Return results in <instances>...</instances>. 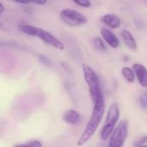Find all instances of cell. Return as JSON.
<instances>
[{
  "mask_svg": "<svg viewBox=\"0 0 147 147\" xmlns=\"http://www.w3.org/2000/svg\"><path fill=\"white\" fill-rule=\"evenodd\" d=\"M93 109L90 120L88 121L83 133L81 134L78 140V146H83L88 141L91 140V138L95 135L96 130L98 129L100 124L102 121L105 109H106V102L103 94L98 98V100L93 103Z\"/></svg>",
  "mask_w": 147,
  "mask_h": 147,
  "instance_id": "1",
  "label": "cell"
},
{
  "mask_svg": "<svg viewBox=\"0 0 147 147\" xmlns=\"http://www.w3.org/2000/svg\"><path fill=\"white\" fill-rule=\"evenodd\" d=\"M82 71L84 78V81L88 86L90 96L93 103H95L98 98L102 95L101 89V83L96 71L90 65L86 64L82 65Z\"/></svg>",
  "mask_w": 147,
  "mask_h": 147,
  "instance_id": "2",
  "label": "cell"
},
{
  "mask_svg": "<svg viewBox=\"0 0 147 147\" xmlns=\"http://www.w3.org/2000/svg\"><path fill=\"white\" fill-rule=\"evenodd\" d=\"M120 116L121 111L119 105L115 102L112 103L108 110L103 127L100 133V138L102 140L105 141L109 139L112 133L114 132V130L119 123L118 121L120 120Z\"/></svg>",
  "mask_w": 147,
  "mask_h": 147,
  "instance_id": "3",
  "label": "cell"
},
{
  "mask_svg": "<svg viewBox=\"0 0 147 147\" xmlns=\"http://www.w3.org/2000/svg\"><path fill=\"white\" fill-rule=\"evenodd\" d=\"M59 18L67 26L76 28L85 25L88 18L81 12L73 9H64L59 12Z\"/></svg>",
  "mask_w": 147,
  "mask_h": 147,
  "instance_id": "4",
  "label": "cell"
},
{
  "mask_svg": "<svg viewBox=\"0 0 147 147\" xmlns=\"http://www.w3.org/2000/svg\"><path fill=\"white\" fill-rule=\"evenodd\" d=\"M128 135V121H119L115 129L109 139L108 147H122Z\"/></svg>",
  "mask_w": 147,
  "mask_h": 147,
  "instance_id": "5",
  "label": "cell"
},
{
  "mask_svg": "<svg viewBox=\"0 0 147 147\" xmlns=\"http://www.w3.org/2000/svg\"><path fill=\"white\" fill-rule=\"evenodd\" d=\"M36 37L39 38L42 42H44L47 46L54 47L58 50H64L65 49L64 43L59 38H57L52 33H50V32H48L43 28H39Z\"/></svg>",
  "mask_w": 147,
  "mask_h": 147,
  "instance_id": "6",
  "label": "cell"
},
{
  "mask_svg": "<svg viewBox=\"0 0 147 147\" xmlns=\"http://www.w3.org/2000/svg\"><path fill=\"white\" fill-rule=\"evenodd\" d=\"M100 34H101V36L103 39V40L106 42V44L108 46H109L111 48L116 49L120 47L121 42H120L119 38L116 36V34L115 33H113L110 30V28L102 27L100 29Z\"/></svg>",
  "mask_w": 147,
  "mask_h": 147,
  "instance_id": "7",
  "label": "cell"
},
{
  "mask_svg": "<svg viewBox=\"0 0 147 147\" xmlns=\"http://www.w3.org/2000/svg\"><path fill=\"white\" fill-rule=\"evenodd\" d=\"M133 69L136 75V79L142 88H147V68L142 64L134 63Z\"/></svg>",
  "mask_w": 147,
  "mask_h": 147,
  "instance_id": "8",
  "label": "cell"
},
{
  "mask_svg": "<svg viewBox=\"0 0 147 147\" xmlns=\"http://www.w3.org/2000/svg\"><path fill=\"white\" fill-rule=\"evenodd\" d=\"M101 22L111 29H117L121 26V19L115 14L108 13L101 17Z\"/></svg>",
  "mask_w": 147,
  "mask_h": 147,
  "instance_id": "9",
  "label": "cell"
},
{
  "mask_svg": "<svg viewBox=\"0 0 147 147\" xmlns=\"http://www.w3.org/2000/svg\"><path fill=\"white\" fill-rule=\"evenodd\" d=\"M121 36L122 40L124 41L125 45L127 46V48H129L132 51H136L138 48V44L137 41L134 38V36L133 35V34L127 30V29H123L121 32Z\"/></svg>",
  "mask_w": 147,
  "mask_h": 147,
  "instance_id": "10",
  "label": "cell"
},
{
  "mask_svg": "<svg viewBox=\"0 0 147 147\" xmlns=\"http://www.w3.org/2000/svg\"><path fill=\"white\" fill-rule=\"evenodd\" d=\"M63 120L67 124L77 125L81 121L82 116L78 111L74 109H70L65 112V114L63 115Z\"/></svg>",
  "mask_w": 147,
  "mask_h": 147,
  "instance_id": "11",
  "label": "cell"
},
{
  "mask_svg": "<svg viewBox=\"0 0 147 147\" xmlns=\"http://www.w3.org/2000/svg\"><path fill=\"white\" fill-rule=\"evenodd\" d=\"M19 30L21 32H22L23 34H27V35L36 37L39 28L35 27V26H33V25H30V24L23 23V24H21L19 26Z\"/></svg>",
  "mask_w": 147,
  "mask_h": 147,
  "instance_id": "12",
  "label": "cell"
},
{
  "mask_svg": "<svg viewBox=\"0 0 147 147\" xmlns=\"http://www.w3.org/2000/svg\"><path fill=\"white\" fill-rule=\"evenodd\" d=\"M121 75L124 79L128 83H134L136 79V75L133 67L131 68L129 66H124L121 69Z\"/></svg>",
  "mask_w": 147,
  "mask_h": 147,
  "instance_id": "13",
  "label": "cell"
},
{
  "mask_svg": "<svg viewBox=\"0 0 147 147\" xmlns=\"http://www.w3.org/2000/svg\"><path fill=\"white\" fill-rule=\"evenodd\" d=\"M92 46L95 47V49H96L97 51H100V52H105L107 51L108 47L106 46V42L103 40L102 38H100V37H95L93 38L92 41Z\"/></svg>",
  "mask_w": 147,
  "mask_h": 147,
  "instance_id": "14",
  "label": "cell"
},
{
  "mask_svg": "<svg viewBox=\"0 0 147 147\" xmlns=\"http://www.w3.org/2000/svg\"><path fill=\"white\" fill-rule=\"evenodd\" d=\"M73 3L78 4L80 7L83 8H90L91 7V1L90 0H71Z\"/></svg>",
  "mask_w": 147,
  "mask_h": 147,
  "instance_id": "15",
  "label": "cell"
},
{
  "mask_svg": "<svg viewBox=\"0 0 147 147\" xmlns=\"http://www.w3.org/2000/svg\"><path fill=\"white\" fill-rule=\"evenodd\" d=\"M140 102L143 108H145V109L147 108V96H146L145 95H141L140 98Z\"/></svg>",
  "mask_w": 147,
  "mask_h": 147,
  "instance_id": "16",
  "label": "cell"
},
{
  "mask_svg": "<svg viewBox=\"0 0 147 147\" xmlns=\"http://www.w3.org/2000/svg\"><path fill=\"white\" fill-rule=\"evenodd\" d=\"M147 143V136H145L143 138H141L139 141H137L136 143V146H143V145H146Z\"/></svg>",
  "mask_w": 147,
  "mask_h": 147,
  "instance_id": "17",
  "label": "cell"
},
{
  "mask_svg": "<svg viewBox=\"0 0 147 147\" xmlns=\"http://www.w3.org/2000/svg\"><path fill=\"white\" fill-rule=\"evenodd\" d=\"M32 3L38 4V5H45L47 3V0H31Z\"/></svg>",
  "mask_w": 147,
  "mask_h": 147,
  "instance_id": "18",
  "label": "cell"
},
{
  "mask_svg": "<svg viewBox=\"0 0 147 147\" xmlns=\"http://www.w3.org/2000/svg\"><path fill=\"white\" fill-rule=\"evenodd\" d=\"M11 1L18 3H23V4H28V3H32L31 0H11Z\"/></svg>",
  "mask_w": 147,
  "mask_h": 147,
  "instance_id": "19",
  "label": "cell"
},
{
  "mask_svg": "<svg viewBox=\"0 0 147 147\" xmlns=\"http://www.w3.org/2000/svg\"><path fill=\"white\" fill-rule=\"evenodd\" d=\"M14 147H29L28 146V144L27 143H25V144H18V145H16Z\"/></svg>",
  "mask_w": 147,
  "mask_h": 147,
  "instance_id": "20",
  "label": "cell"
},
{
  "mask_svg": "<svg viewBox=\"0 0 147 147\" xmlns=\"http://www.w3.org/2000/svg\"><path fill=\"white\" fill-rule=\"evenodd\" d=\"M3 11H4V5L1 3H0V13L3 14Z\"/></svg>",
  "mask_w": 147,
  "mask_h": 147,
  "instance_id": "21",
  "label": "cell"
},
{
  "mask_svg": "<svg viewBox=\"0 0 147 147\" xmlns=\"http://www.w3.org/2000/svg\"><path fill=\"white\" fill-rule=\"evenodd\" d=\"M137 147H147V145H143V146H140Z\"/></svg>",
  "mask_w": 147,
  "mask_h": 147,
  "instance_id": "22",
  "label": "cell"
}]
</instances>
